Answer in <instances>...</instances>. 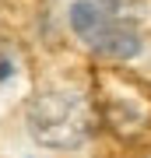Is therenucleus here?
<instances>
[{"label":"nucleus","mask_w":151,"mask_h":158,"mask_svg":"<svg viewBox=\"0 0 151 158\" xmlns=\"http://www.w3.org/2000/svg\"><path fill=\"white\" fill-rule=\"evenodd\" d=\"M84 42H88L95 53L112 56V60H130V56L141 53V35L130 28V25H123L120 18H112V14L102 18L95 28L84 35Z\"/></svg>","instance_id":"2"},{"label":"nucleus","mask_w":151,"mask_h":158,"mask_svg":"<svg viewBox=\"0 0 151 158\" xmlns=\"http://www.w3.org/2000/svg\"><path fill=\"white\" fill-rule=\"evenodd\" d=\"M11 77H14V56L0 46V85H4V81H11Z\"/></svg>","instance_id":"3"},{"label":"nucleus","mask_w":151,"mask_h":158,"mask_svg":"<svg viewBox=\"0 0 151 158\" xmlns=\"http://www.w3.org/2000/svg\"><path fill=\"white\" fill-rule=\"evenodd\" d=\"M28 134L46 148H78L91 134V109L78 91H42L28 102Z\"/></svg>","instance_id":"1"}]
</instances>
